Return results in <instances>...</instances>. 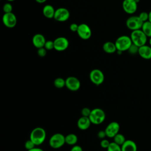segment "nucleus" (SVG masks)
Here are the masks:
<instances>
[{
  "label": "nucleus",
  "instance_id": "nucleus-34",
  "mask_svg": "<svg viewBox=\"0 0 151 151\" xmlns=\"http://www.w3.org/2000/svg\"><path fill=\"white\" fill-rule=\"evenodd\" d=\"M106 133L105 132V130H100L97 133V137L101 139H103L106 137Z\"/></svg>",
  "mask_w": 151,
  "mask_h": 151
},
{
  "label": "nucleus",
  "instance_id": "nucleus-28",
  "mask_svg": "<svg viewBox=\"0 0 151 151\" xmlns=\"http://www.w3.org/2000/svg\"><path fill=\"white\" fill-rule=\"evenodd\" d=\"M3 11L4 13H9L12 11V6L9 2L5 3L3 6Z\"/></svg>",
  "mask_w": 151,
  "mask_h": 151
},
{
  "label": "nucleus",
  "instance_id": "nucleus-36",
  "mask_svg": "<svg viewBox=\"0 0 151 151\" xmlns=\"http://www.w3.org/2000/svg\"><path fill=\"white\" fill-rule=\"evenodd\" d=\"M70 151H83V149L80 146L75 145L73 146Z\"/></svg>",
  "mask_w": 151,
  "mask_h": 151
},
{
  "label": "nucleus",
  "instance_id": "nucleus-9",
  "mask_svg": "<svg viewBox=\"0 0 151 151\" xmlns=\"http://www.w3.org/2000/svg\"><path fill=\"white\" fill-rule=\"evenodd\" d=\"M70 15V12L67 8L61 7L55 10L54 19L58 22H64L68 19Z\"/></svg>",
  "mask_w": 151,
  "mask_h": 151
},
{
  "label": "nucleus",
  "instance_id": "nucleus-30",
  "mask_svg": "<svg viewBox=\"0 0 151 151\" xmlns=\"http://www.w3.org/2000/svg\"><path fill=\"white\" fill-rule=\"evenodd\" d=\"M139 48V47H137V45H136L132 43V44L131 45V46L130 47V48H129V50L127 51L131 54H135L137 53L138 54Z\"/></svg>",
  "mask_w": 151,
  "mask_h": 151
},
{
  "label": "nucleus",
  "instance_id": "nucleus-13",
  "mask_svg": "<svg viewBox=\"0 0 151 151\" xmlns=\"http://www.w3.org/2000/svg\"><path fill=\"white\" fill-rule=\"evenodd\" d=\"M68 40L65 37H59L54 40V49L56 51H63L68 48Z\"/></svg>",
  "mask_w": 151,
  "mask_h": 151
},
{
  "label": "nucleus",
  "instance_id": "nucleus-2",
  "mask_svg": "<svg viewBox=\"0 0 151 151\" xmlns=\"http://www.w3.org/2000/svg\"><path fill=\"white\" fill-rule=\"evenodd\" d=\"M130 37L132 43L139 47L145 45L148 38L141 29L132 31Z\"/></svg>",
  "mask_w": 151,
  "mask_h": 151
},
{
  "label": "nucleus",
  "instance_id": "nucleus-37",
  "mask_svg": "<svg viewBox=\"0 0 151 151\" xmlns=\"http://www.w3.org/2000/svg\"><path fill=\"white\" fill-rule=\"evenodd\" d=\"M27 151H44L41 148H39V147H35L34 148L31 149V150H27Z\"/></svg>",
  "mask_w": 151,
  "mask_h": 151
},
{
  "label": "nucleus",
  "instance_id": "nucleus-35",
  "mask_svg": "<svg viewBox=\"0 0 151 151\" xmlns=\"http://www.w3.org/2000/svg\"><path fill=\"white\" fill-rule=\"evenodd\" d=\"M78 28V25L76 23H72L70 25V29L73 32H77Z\"/></svg>",
  "mask_w": 151,
  "mask_h": 151
},
{
  "label": "nucleus",
  "instance_id": "nucleus-10",
  "mask_svg": "<svg viewBox=\"0 0 151 151\" xmlns=\"http://www.w3.org/2000/svg\"><path fill=\"white\" fill-rule=\"evenodd\" d=\"M80 81L74 76H70L65 79V87L71 91H77L80 89Z\"/></svg>",
  "mask_w": 151,
  "mask_h": 151
},
{
  "label": "nucleus",
  "instance_id": "nucleus-15",
  "mask_svg": "<svg viewBox=\"0 0 151 151\" xmlns=\"http://www.w3.org/2000/svg\"><path fill=\"white\" fill-rule=\"evenodd\" d=\"M45 42H46L45 38L44 36L41 34L38 33L35 34L32 37V44L37 49L41 47H44Z\"/></svg>",
  "mask_w": 151,
  "mask_h": 151
},
{
  "label": "nucleus",
  "instance_id": "nucleus-24",
  "mask_svg": "<svg viewBox=\"0 0 151 151\" xmlns=\"http://www.w3.org/2000/svg\"><path fill=\"white\" fill-rule=\"evenodd\" d=\"M54 85L57 88H62L65 86V80L61 78H56L54 81Z\"/></svg>",
  "mask_w": 151,
  "mask_h": 151
},
{
  "label": "nucleus",
  "instance_id": "nucleus-19",
  "mask_svg": "<svg viewBox=\"0 0 151 151\" xmlns=\"http://www.w3.org/2000/svg\"><path fill=\"white\" fill-rule=\"evenodd\" d=\"M55 11V10L54 9V7L50 4H47L45 5L42 8V14L44 16L49 19H51L52 18H54Z\"/></svg>",
  "mask_w": 151,
  "mask_h": 151
},
{
  "label": "nucleus",
  "instance_id": "nucleus-29",
  "mask_svg": "<svg viewBox=\"0 0 151 151\" xmlns=\"http://www.w3.org/2000/svg\"><path fill=\"white\" fill-rule=\"evenodd\" d=\"M44 47L47 50H51L52 49H54V41H51V40H47V41H46Z\"/></svg>",
  "mask_w": 151,
  "mask_h": 151
},
{
  "label": "nucleus",
  "instance_id": "nucleus-12",
  "mask_svg": "<svg viewBox=\"0 0 151 151\" xmlns=\"http://www.w3.org/2000/svg\"><path fill=\"white\" fill-rule=\"evenodd\" d=\"M120 125L117 122H111L107 124L104 129L107 137L113 138L117 133H119Z\"/></svg>",
  "mask_w": 151,
  "mask_h": 151
},
{
  "label": "nucleus",
  "instance_id": "nucleus-27",
  "mask_svg": "<svg viewBox=\"0 0 151 151\" xmlns=\"http://www.w3.org/2000/svg\"><path fill=\"white\" fill-rule=\"evenodd\" d=\"M138 16L143 22H145L148 21V19H149V13L147 12L143 11V12H140Z\"/></svg>",
  "mask_w": 151,
  "mask_h": 151
},
{
  "label": "nucleus",
  "instance_id": "nucleus-41",
  "mask_svg": "<svg viewBox=\"0 0 151 151\" xmlns=\"http://www.w3.org/2000/svg\"><path fill=\"white\" fill-rule=\"evenodd\" d=\"M6 1L8 2H12V1H14L15 0H6Z\"/></svg>",
  "mask_w": 151,
  "mask_h": 151
},
{
  "label": "nucleus",
  "instance_id": "nucleus-11",
  "mask_svg": "<svg viewBox=\"0 0 151 151\" xmlns=\"http://www.w3.org/2000/svg\"><path fill=\"white\" fill-rule=\"evenodd\" d=\"M2 19L4 25L9 28H14L17 22V17L12 12L4 13Z\"/></svg>",
  "mask_w": 151,
  "mask_h": 151
},
{
  "label": "nucleus",
  "instance_id": "nucleus-16",
  "mask_svg": "<svg viewBox=\"0 0 151 151\" xmlns=\"http://www.w3.org/2000/svg\"><path fill=\"white\" fill-rule=\"evenodd\" d=\"M138 54L143 59H151V46L146 44L139 48Z\"/></svg>",
  "mask_w": 151,
  "mask_h": 151
},
{
  "label": "nucleus",
  "instance_id": "nucleus-20",
  "mask_svg": "<svg viewBox=\"0 0 151 151\" xmlns=\"http://www.w3.org/2000/svg\"><path fill=\"white\" fill-rule=\"evenodd\" d=\"M103 50L107 54H113L117 51L115 43L111 41L106 42L103 45Z\"/></svg>",
  "mask_w": 151,
  "mask_h": 151
},
{
  "label": "nucleus",
  "instance_id": "nucleus-14",
  "mask_svg": "<svg viewBox=\"0 0 151 151\" xmlns=\"http://www.w3.org/2000/svg\"><path fill=\"white\" fill-rule=\"evenodd\" d=\"M123 9L129 14H133L137 9V3L135 0H123L122 3Z\"/></svg>",
  "mask_w": 151,
  "mask_h": 151
},
{
  "label": "nucleus",
  "instance_id": "nucleus-8",
  "mask_svg": "<svg viewBox=\"0 0 151 151\" xmlns=\"http://www.w3.org/2000/svg\"><path fill=\"white\" fill-rule=\"evenodd\" d=\"M77 33L79 37L84 40H88L91 36V30L90 27L84 23L78 25Z\"/></svg>",
  "mask_w": 151,
  "mask_h": 151
},
{
  "label": "nucleus",
  "instance_id": "nucleus-3",
  "mask_svg": "<svg viewBox=\"0 0 151 151\" xmlns=\"http://www.w3.org/2000/svg\"><path fill=\"white\" fill-rule=\"evenodd\" d=\"M114 43L116 46L117 51L123 52L129 50L132 44V41L130 37L127 35H122L116 39Z\"/></svg>",
  "mask_w": 151,
  "mask_h": 151
},
{
  "label": "nucleus",
  "instance_id": "nucleus-23",
  "mask_svg": "<svg viewBox=\"0 0 151 151\" xmlns=\"http://www.w3.org/2000/svg\"><path fill=\"white\" fill-rule=\"evenodd\" d=\"M113 139H114V142H115L116 143L118 144L120 146H122L124 142L126 140L124 136L122 134V133H117L114 137H113Z\"/></svg>",
  "mask_w": 151,
  "mask_h": 151
},
{
  "label": "nucleus",
  "instance_id": "nucleus-7",
  "mask_svg": "<svg viewBox=\"0 0 151 151\" xmlns=\"http://www.w3.org/2000/svg\"><path fill=\"white\" fill-rule=\"evenodd\" d=\"M89 77L92 83L96 86L101 84L104 80V75L103 73L100 70L97 68L93 69L90 71Z\"/></svg>",
  "mask_w": 151,
  "mask_h": 151
},
{
  "label": "nucleus",
  "instance_id": "nucleus-25",
  "mask_svg": "<svg viewBox=\"0 0 151 151\" xmlns=\"http://www.w3.org/2000/svg\"><path fill=\"white\" fill-rule=\"evenodd\" d=\"M107 151H122L121 146L114 142H110L109 147L107 149Z\"/></svg>",
  "mask_w": 151,
  "mask_h": 151
},
{
  "label": "nucleus",
  "instance_id": "nucleus-4",
  "mask_svg": "<svg viewBox=\"0 0 151 151\" xmlns=\"http://www.w3.org/2000/svg\"><path fill=\"white\" fill-rule=\"evenodd\" d=\"M88 117L91 123L94 124H100L104 121L106 119V113L101 109L95 108L91 110Z\"/></svg>",
  "mask_w": 151,
  "mask_h": 151
},
{
  "label": "nucleus",
  "instance_id": "nucleus-22",
  "mask_svg": "<svg viewBox=\"0 0 151 151\" xmlns=\"http://www.w3.org/2000/svg\"><path fill=\"white\" fill-rule=\"evenodd\" d=\"M141 29L147 37H151V22L150 21H147L143 22Z\"/></svg>",
  "mask_w": 151,
  "mask_h": 151
},
{
  "label": "nucleus",
  "instance_id": "nucleus-21",
  "mask_svg": "<svg viewBox=\"0 0 151 151\" xmlns=\"http://www.w3.org/2000/svg\"><path fill=\"white\" fill-rule=\"evenodd\" d=\"M65 143L70 146H74L76 145L78 141L77 136L74 133H70L65 136Z\"/></svg>",
  "mask_w": 151,
  "mask_h": 151
},
{
  "label": "nucleus",
  "instance_id": "nucleus-40",
  "mask_svg": "<svg viewBox=\"0 0 151 151\" xmlns=\"http://www.w3.org/2000/svg\"><path fill=\"white\" fill-rule=\"evenodd\" d=\"M149 45L151 46V37H150V38H149Z\"/></svg>",
  "mask_w": 151,
  "mask_h": 151
},
{
  "label": "nucleus",
  "instance_id": "nucleus-31",
  "mask_svg": "<svg viewBox=\"0 0 151 151\" xmlns=\"http://www.w3.org/2000/svg\"><path fill=\"white\" fill-rule=\"evenodd\" d=\"M91 110L88 107H84L82 109L81 111V116H85V117H89L90 113H91Z\"/></svg>",
  "mask_w": 151,
  "mask_h": 151
},
{
  "label": "nucleus",
  "instance_id": "nucleus-32",
  "mask_svg": "<svg viewBox=\"0 0 151 151\" xmlns=\"http://www.w3.org/2000/svg\"><path fill=\"white\" fill-rule=\"evenodd\" d=\"M37 54L41 57H44L47 54V50L44 47H41V48H38Z\"/></svg>",
  "mask_w": 151,
  "mask_h": 151
},
{
  "label": "nucleus",
  "instance_id": "nucleus-33",
  "mask_svg": "<svg viewBox=\"0 0 151 151\" xmlns=\"http://www.w3.org/2000/svg\"><path fill=\"white\" fill-rule=\"evenodd\" d=\"M110 143V142L107 139H101V140L100 141V146L102 148H104V149H107V147H109Z\"/></svg>",
  "mask_w": 151,
  "mask_h": 151
},
{
  "label": "nucleus",
  "instance_id": "nucleus-38",
  "mask_svg": "<svg viewBox=\"0 0 151 151\" xmlns=\"http://www.w3.org/2000/svg\"><path fill=\"white\" fill-rule=\"evenodd\" d=\"M35 1L39 4H43L47 1V0H35Z\"/></svg>",
  "mask_w": 151,
  "mask_h": 151
},
{
  "label": "nucleus",
  "instance_id": "nucleus-26",
  "mask_svg": "<svg viewBox=\"0 0 151 151\" xmlns=\"http://www.w3.org/2000/svg\"><path fill=\"white\" fill-rule=\"evenodd\" d=\"M25 149L27 150H31L33 148H34L35 147V145L34 144V143L29 139V140H27L25 143Z\"/></svg>",
  "mask_w": 151,
  "mask_h": 151
},
{
  "label": "nucleus",
  "instance_id": "nucleus-6",
  "mask_svg": "<svg viewBox=\"0 0 151 151\" xmlns=\"http://www.w3.org/2000/svg\"><path fill=\"white\" fill-rule=\"evenodd\" d=\"M143 23L139 16L134 15L129 17L126 21V27L132 31L141 29Z\"/></svg>",
  "mask_w": 151,
  "mask_h": 151
},
{
  "label": "nucleus",
  "instance_id": "nucleus-5",
  "mask_svg": "<svg viewBox=\"0 0 151 151\" xmlns=\"http://www.w3.org/2000/svg\"><path fill=\"white\" fill-rule=\"evenodd\" d=\"M65 143V136L60 133L52 134L49 140V145L53 149H59Z\"/></svg>",
  "mask_w": 151,
  "mask_h": 151
},
{
  "label": "nucleus",
  "instance_id": "nucleus-42",
  "mask_svg": "<svg viewBox=\"0 0 151 151\" xmlns=\"http://www.w3.org/2000/svg\"><path fill=\"white\" fill-rule=\"evenodd\" d=\"M135 1H136V2L137 4H138V3L139 2V1H140V0H135Z\"/></svg>",
  "mask_w": 151,
  "mask_h": 151
},
{
  "label": "nucleus",
  "instance_id": "nucleus-17",
  "mask_svg": "<svg viewBox=\"0 0 151 151\" xmlns=\"http://www.w3.org/2000/svg\"><path fill=\"white\" fill-rule=\"evenodd\" d=\"M91 124V122L88 117L81 116L77 121V127L81 130L88 129L90 127Z\"/></svg>",
  "mask_w": 151,
  "mask_h": 151
},
{
  "label": "nucleus",
  "instance_id": "nucleus-1",
  "mask_svg": "<svg viewBox=\"0 0 151 151\" xmlns=\"http://www.w3.org/2000/svg\"><path fill=\"white\" fill-rule=\"evenodd\" d=\"M46 138V132L41 127L34 128L31 132L29 139L36 146L40 145L44 143Z\"/></svg>",
  "mask_w": 151,
  "mask_h": 151
},
{
  "label": "nucleus",
  "instance_id": "nucleus-39",
  "mask_svg": "<svg viewBox=\"0 0 151 151\" xmlns=\"http://www.w3.org/2000/svg\"><path fill=\"white\" fill-rule=\"evenodd\" d=\"M148 21L151 22V11H150L149 12V19H148Z\"/></svg>",
  "mask_w": 151,
  "mask_h": 151
},
{
  "label": "nucleus",
  "instance_id": "nucleus-18",
  "mask_svg": "<svg viewBox=\"0 0 151 151\" xmlns=\"http://www.w3.org/2000/svg\"><path fill=\"white\" fill-rule=\"evenodd\" d=\"M122 151H137V147L136 143L132 140H126L121 146Z\"/></svg>",
  "mask_w": 151,
  "mask_h": 151
}]
</instances>
